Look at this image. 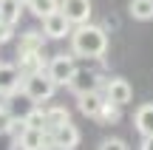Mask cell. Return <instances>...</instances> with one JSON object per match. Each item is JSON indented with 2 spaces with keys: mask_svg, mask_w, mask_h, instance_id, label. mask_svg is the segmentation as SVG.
Segmentation results:
<instances>
[{
  "mask_svg": "<svg viewBox=\"0 0 153 150\" xmlns=\"http://www.w3.org/2000/svg\"><path fill=\"white\" fill-rule=\"evenodd\" d=\"M71 51L76 57H85V60H99L108 51V34L105 28L91 26V23H79L71 31Z\"/></svg>",
  "mask_w": 153,
  "mask_h": 150,
  "instance_id": "cell-1",
  "label": "cell"
},
{
  "mask_svg": "<svg viewBox=\"0 0 153 150\" xmlns=\"http://www.w3.org/2000/svg\"><path fill=\"white\" fill-rule=\"evenodd\" d=\"M54 91H57V82L48 71H37V74H26L23 77V94H26V99L37 102V105L51 99Z\"/></svg>",
  "mask_w": 153,
  "mask_h": 150,
  "instance_id": "cell-2",
  "label": "cell"
},
{
  "mask_svg": "<svg viewBox=\"0 0 153 150\" xmlns=\"http://www.w3.org/2000/svg\"><path fill=\"white\" fill-rule=\"evenodd\" d=\"M45 71L54 77L57 85H68V82L74 79V74H76V62H74L71 54H57L54 60L48 62V68H45Z\"/></svg>",
  "mask_w": 153,
  "mask_h": 150,
  "instance_id": "cell-3",
  "label": "cell"
},
{
  "mask_svg": "<svg viewBox=\"0 0 153 150\" xmlns=\"http://www.w3.org/2000/svg\"><path fill=\"white\" fill-rule=\"evenodd\" d=\"M105 99H108V102H116V105L125 108L128 102L133 99L131 82H128V79H122V77H111L108 82H105Z\"/></svg>",
  "mask_w": 153,
  "mask_h": 150,
  "instance_id": "cell-4",
  "label": "cell"
},
{
  "mask_svg": "<svg viewBox=\"0 0 153 150\" xmlns=\"http://www.w3.org/2000/svg\"><path fill=\"white\" fill-rule=\"evenodd\" d=\"M74 23L68 20L62 11H54V14H48V17H43V31H45V37L48 40H62V37H68V34L74 31Z\"/></svg>",
  "mask_w": 153,
  "mask_h": 150,
  "instance_id": "cell-5",
  "label": "cell"
},
{
  "mask_svg": "<svg viewBox=\"0 0 153 150\" xmlns=\"http://www.w3.org/2000/svg\"><path fill=\"white\" fill-rule=\"evenodd\" d=\"M60 11L74 23V26H79V23L91 20L94 9H91V0H60Z\"/></svg>",
  "mask_w": 153,
  "mask_h": 150,
  "instance_id": "cell-6",
  "label": "cell"
},
{
  "mask_svg": "<svg viewBox=\"0 0 153 150\" xmlns=\"http://www.w3.org/2000/svg\"><path fill=\"white\" fill-rule=\"evenodd\" d=\"M51 133V147H62V150H74L79 145V130H76V125L65 122L60 125L57 130H48Z\"/></svg>",
  "mask_w": 153,
  "mask_h": 150,
  "instance_id": "cell-7",
  "label": "cell"
},
{
  "mask_svg": "<svg viewBox=\"0 0 153 150\" xmlns=\"http://www.w3.org/2000/svg\"><path fill=\"white\" fill-rule=\"evenodd\" d=\"M68 88H71L76 96H79V94H91V91L102 88V79H99L97 71H79V68H76V74H74L71 82H68Z\"/></svg>",
  "mask_w": 153,
  "mask_h": 150,
  "instance_id": "cell-8",
  "label": "cell"
},
{
  "mask_svg": "<svg viewBox=\"0 0 153 150\" xmlns=\"http://www.w3.org/2000/svg\"><path fill=\"white\" fill-rule=\"evenodd\" d=\"M17 88H23V74L17 65H11V62H0V94L9 96L14 94Z\"/></svg>",
  "mask_w": 153,
  "mask_h": 150,
  "instance_id": "cell-9",
  "label": "cell"
},
{
  "mask_svg": "<svg viewBox=\"0 0 153 150\" xmlns=\"http://www.w3.org/2000/svg\"><path fill=\"white\" fill-rule=\"evenodd\" d=\"M17 68H20V74L26 77V74H37V71H45V57L43 51H17Z\"/></svg>",
  "mask_w": 153,
  "mask_h": 150,
  "instance_id": "cell-10",
  "label": "cell"
},
{
  "mask_svg": "<svg viewBox=\"0 0 153 150\" xmlns=\"http://www.w3.org/2000/svg\"><path fill=\"white\" fill-rule=\"evenodd\" d=\"M76 105H79V113H82V116L97 119V116H99V111H102V105H105V94H99V91H91V94H79Z\"/></svg>",
  "mask_w": 153,
  "mask_h": 150,
  "instance_id": "cell-11",
  "label": "cell"
},
{
  "mask_svg": "<svg viewBox=\"0 0 153 150\" xmlns=\"http://www.w3.org/2000/svg\"><path fill=\"white\" fill-rule=\"evenodd\" d=\"M133 122H136L139 136H153V102L139 105V111H136V116H133Z\"/></svg>",
  "mask_w": 153,
  "mask_h": 150,
  "instance_id": "cell-12",
  "label": "cell"
},
{
  "mask_svg": "<svg viewBox=\"0 0 153 150\" xmlns=\"http://www.w3.org/2000/svg\"><path fill=\"white\" fill-rule=\"evenodd\" d=\"M128 11H131L133 20L150 23L153 20V0H131V3H128Z\"/></svg>",
  "mask_w": 153,
  "mask_h": 150,
  "instance_id": "cell-13",
  "label": "cell"
},
{
  "mask_svg": "<svg viewBox=\"0 0 153 150\" xmlns=\"http://www.w3.org/2000/svg\"><path fill=\"white\" fill-rule=\"evenodd\" d=\"M65 122H71L68 108L54 105V108H48V111H45V130H57L60 125H65Z\"/></svg>",
  "mask_w": 153,
  "mask_h": 150,
  "instance_id": "cell-14",
  "label": "cell"
},
{
  "mask_svg": "<svg viewBox=\"0 0 153 150\" xmlns=\"http://www.w3.org/2000/svg\"><path fill=\"white\" fill-rule=\"evenodd\" d=\"M26 9L31 11L34 17H48V14H54V11H60V0H28L26 3Z\"/></svg>",
  "mask_w": 153,
  "mask_h": 150,
  "instance_id": "cell-15",
  "label": "cell"
},
{
  "mask_svg": "<svg viewBox=\"0 0 153 150\" xmlns=\"http://www.w3.org/2000/svg\"><path fill=\"white\" fill-rule=\"evenodd\" d=\"M45 40V31H26L20 37V51H43Z\"/></svg>",
  "mask_w": 153,
  "mask_h": 150,
  "instance_id": "cell-16",
  "label": "cell"
},
{
  "mask_svg": "<svg viewBox=\"0 0 153 150\" xmlns=\"http://www.w3.org/2000/svg\"><path fill=\"white\" fill-rule=\"evenodd\" d=\"M20 11H23L20 0H0V20L17 23V20H20Z\"/></svg>",
  "mask_w": 153,
  "mask_h": 150,
  "instance_id": "cell-17",
  "label": "cell"
},
{
  "mask_svg": "<svg viewBox=\"0 0 153 150\" xmlns=\"http://www.w3.org/2000/svg\"><path fill=\"white\" fill-rule=\"evenodd\" d=\"M119 108H122V105H116V102H108V99H105V105H102V111H99L97 119H99L102 125H116V122H119V116H122Z\"/></svg>",
  "mask_w": 153,
  "mask_h": 150,
  "instance_id": "cell-18",
  "label": "cell"
},
{
  "mask_svg": "<svg viewBox=\"0 0 153 150\" xmlns=\"http://www.w3.org/2000/svg\"><path fill=\"white\" fill-rule=\"evenodd\" d=\"M26 122H28V128H43L45 130V111L43 108H31L26 113Z\"/></svg>",
  "mask_w": 153,
  "mask_h": 150,
  "instance_id": "cell-19",
  "label": "cell"
},
{
  "mask_svg": "<svg viewBox=\"0 0 153 150\" xmlns=\"http://www.w3.org/2000/svg\"><path fill=\"white\" fill-rule=\"evenodd\" d=\"M26 130H28V122H26V116H23V119H11V125H9V136H11V139H20V136L23 133H26Z\"/></svg>",
  "mask_w": 153,
  "mask_h": 150,
  "instance_id": "cell-20",
  "label": "cell"
},
{
  "mask_svg": "<svg viewBox=\"0 0 153 150\" xmlns=\"http://www.w3.org/2000/svg\"><path fill=\"white\" fill-rule=\"evenodd\" d=\"M11 37H14V23L0 20V45H3V43H9Z\"/></svg>",
  "mask_w": 153,
  "mask_h": 150,
  "instance_id": "cell-21",
  "label": "cell"
},
{
  "mask_svg": "<svg viewBox=\"0 0 153 150\" xmlns=\"http://www.w3.org/2000/svg\"><path fill=\"white\" fill-rule=\"evenodd\" d=\"M11 113H9V108H3L0 105V133H9V125H11Z\"/></svg>",
  "mask_w": 153,
  "mask_h": 150,
  "instance_id": "cell-22",
  "label": "cell"
},
{
  "mask_svg": "<svg viewBox=\"0 0 153 150\" xmlns=\"http://www.w3.org/2000/svg\"><path fill=\"white\" fill-rule=\"evenodd\" d=\"M99 147H102V150H111V147H114V150H125L128 145H125L122 139H105V142H102Z\"/></svg>",
  "mask_w": 153,
  "mask_h": 150,
  "instance_id": "cell-23",
  "label": "cell"
},
{
  "mask_svg": "<svg viewBox=\"0 0 153 150\" xmlns=\"http://www.w3.org/2000/svg\"><path fill=\"white\" fill-rule=\"evenodd\" d=\"M142 150H153V136H142Z\"/></svg>",
  "mask_w": 153,
  "mask_h": 150,
  "instance_id": "cell-24",
  "label": "cell"
},
{
  "mask_svg": "<svg viewBox=\"0 0 153 150\" xmlns=\"http://www.w3.org/2000/svg\"><path fill=\"white\" fill-rule=\"evenodd\" d=\"M20 3H23V6H26V3H28V0H20Z\"/></svg>",
  "mask_w": 153,
  "mask_h": 150,
  "instance_id": "cell-25",
  "label": "cell"
}]
</instances>
